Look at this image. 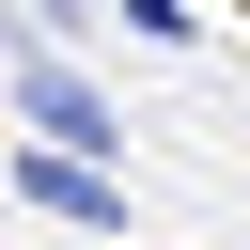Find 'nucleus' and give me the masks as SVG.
I'll return each instance as SVG.
<instances>
[{"label":"nucleus","mask_w":250,"mask_h":250,"mask_svg":"<svg viewBox=\"0 0 250 250\" xmlns=\"http://www.w3.org/2000/svg\"><path fill=\"white\" fill-rule=\"evenodd\" d=\"M16 94H31V125H62V141H109V125H94V94H78L62 62H16Z\"/></svg>","instance_id":"nucleus-1"}]
</instances>
